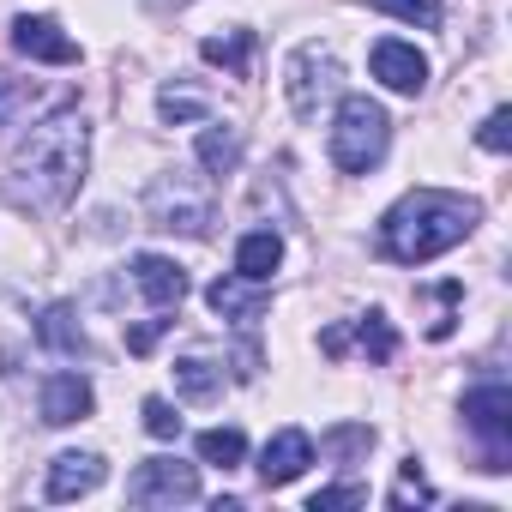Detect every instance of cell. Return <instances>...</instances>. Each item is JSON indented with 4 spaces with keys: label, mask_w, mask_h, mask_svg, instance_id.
<instances>
[{
    "label": "cell",
    "mask_w": 512,
    "mask_h": 512,
    "mask_svg": "<svg viewBox=\"0 0 512 512\" xmlns=\"http://www.w3.org/2000/svg\"><path fill=\"white\" fill-rule=\"evenodd\" d=\"M91 169V121L73 103H55L13 151V199L31 211H61L85 187Z\"/></svg>",
    "instance_id": "obj_1"
},
{
    "label": "cell",
    "mask_w": 512,
    "mask_h": 512,
    "mask_svg": "<svg viewBox=\"0 0 512 512\" xmlns=\"http://www.w3.org/2000/svg\"><path fill=\"white\" fill-rule=\"evenodd\" d=\"M482 223V205L446 187H416L380 217V253L392 266H428Z\"/></svg>",
    "instance_id": "obj_2"
},
{
    "label": "cell",
    "mask_w": 512,
    "mask_h": 512,
    "mask_svg": "<svg viewBox=\"0 0 512 512\" xmlns=\"http://www.w3.org/2000/svg\"><path fill=\"white\" fill-rule=\"evenodd\" d=\"M145 217H151V229H169V235H193V241H205L211 223H217L211 175H199V169H163V175L145 187Z\"/></svg>",
    "instance_id": "obj_3"
},
{
    "label": "cell",
    "mask_w": 512,
    "mask_h": 512,
    "mask_svg": "<svg viewBox=\"0 0 512 512\" xmlns=\"http://www.w3.org/2000/svg\"><path fill=\"white\" fill-rule=\"evenodd\" d=\"M392 145V115L374 97H338V121H332V163L344 175H368L386 163Z\"/></svg>",
    "instance_id": "obj_4"
},
{
    "label": "cell",
    "mask_w": 512,
    "mask_h": 512,
    "mask_svg": "<svg viewBox=\"0 0 512 512\" xmlns=\"http://www.w3.org/2000/svg\"><path fill=\"white\" fill-rule=\"evenodd\" d=\"M284 91H290L296 121H320V109L344 97V67H338V55H332V49H320V43L296 49V55H290V67H284Z\"/></svg>",
    "instance_id": "obj_5"
},
{
    "label": "cell",
    "mask_w": 512,
    "mask_h": 512,
    "mask_svg": "<svg viewBox=\"0 0 512 512\" xmlns=\"http://www.w3.org/2000/svg\"><path fill=\"white\" fill-rule=\"evenodd\" d=\"M464 422H470V434L482 440V470H512L506 458H512V386H476V392H464Z\"/></svg>",
    "instance_id": "obj_6"
},
{
    "label": "cell",
    "mask_w": 512,
    "mask_h": 512,
    "mask_svg": "<svg viewBox=\"0 0 512 512\" xmlns=\"http://www.w3.org/2000/svg\"><path fill=\"white\" fill-rule=\"evenodd\" d=\"M127 500H133V506H187V500H199V464L145 458V464L127 476Z\"/></svg>",
    "instance_id": "obj_7"
},
{
    "label": "cell",
    "mask_w": 512,
    "mask_h": 512,
    "mask_svg": "<svg viewBox=\"0 0 512 512\" xmlns=\"http://www.w3.org/2000/svg\"><path fill=\"white\" fill-rule=\"evenodd\" d=\"M350 344H356L368 362H392V356H398V332H392V320H386L380 308H368V314H356V320L320 332V350H326V356H344Z\"/></svg>",
    "instance_id": "obj_8"
},
{
    "label": "cell",
    "mask_w": 512,
    "mask_h": 512,
    "mask_svg": "<svg viewBox=\"0 0 512 512\" xmlns=\"http://www.w3.org/2000/svg\"><path fill=\"white\" fill-rule=\"evenodd\" d=\"M13 49L25 61H43V67H79V43L43 13H19L13 19Z\"/></svg>",
    "instance_id": "obj_9"
},
{
    "label": "cell",
    "mask_w": 512,
    "mask_h": 512,
    "mask_svg": "<svg viewBox=\"0 0 512 512\" xmlns=\"http://www.w3.org/2000/svg\"><path fill=\"white\" fill-rule=\"evenodd\" d=\"M368 67H374V79H380L386 91H398V97H416V91L428 85V61H422V49L404 43V37H380L374 55H368Z\"/></svg>",
    "instance_id": "obj_10"
},
{
    "label": "cell",
    "mask_w": 512,
    "mask_h": 512,
    "mask_svg": "<svg viewBox=\"0 0 512 512\" xmlns=\"http://www.w3.org/2000/svg\"><path fill=\"white\" fill-rule=\"evenodd\" d=\"M37 410H43L49 428H73V422H85L97 410V392H91L85 374H49L43 392H37Z\"/></svg>",
    "instance_id": "obj_11"
},
{
    "label": "cell",
    "mask_w": 512,
    "mask_h": 512,
    "mask_svg": "<svg viewBox=\"0 0 512 512\" xmlns=\"http://www.w3.org/2000/svg\"><path fill=\"white\" fill-rule=\"evenodd\" d=\"M308 464H314V434L308 428H278L266 440V452H260V482L266 488H290Z\"/></svg>",
    "instance_id": "obj_12"
},
{
    "label": "cell",
    "mask_w": 512,
    "mask_h": 512,
    "mask_svg": "<svg viewBox=\"0 0 512 512\" xmlns=\"http://www.w3.org/2000/svg\"><path fill=\"white\" fill-rule=\"evenodd\" d=\"M133 290L157 308V314H169V308H181L187 302V272L175 266V260H163V253H133Z\"/></svg>",
    "instance_id": "obj_13"
},
{
    "label": "cell",
    "mask_w": 512,
    "mask_h": 512,
    "mask_svg": "<svg viewBox=\"0 0 512 512\" xmlns=\"http://www.w3.org/2000/svg\"><path fill=\"white\" fill-rule=\"evenodd\" d=\"M205 302H211V314H223V320H235L241 332H253L266 320V308H272V296H266V284H247V278H217L211 290H205Z\"/></svg>",
    "instance_id": "obj_14"
},
{
    "label": "cell",
    "mask_w": 512,
    "mask_h": 512,
    "mask_svg": "<svg viewBox=\"0 0 512 512\" xmlns=\"http://www.w3.org/2000/svg\"><path fill=\"white\" fill-rule=\"evenodd\" d=\"M103 458L97 452H61L55 464H49V482H43V494L49 500H85V494H97L103 488Z\"/></svg>",
    "instance_id": "obj_15"
},
{
    "label": "cell",
    "mask_w": 512,
    "mask_h": 512,
    "mask_svg": "<svg viewBox=\"0 0 512 512\" xmlns=\"http://www.w3.org/2000/svg\"><path fill=\"white\" fill-rule=\"evenodd\" d=\"M284 266V235L278 229H247L235 247V278L247 284H272V272Z\"/></svg>",
    "instance_id": "obj_16"
},
{
    "label": "cell",
    "mask_w": 512,
    "mask_h": 512,
    "mask_svg": "<svg viewBox=\"0 0 512 512\" xmlns=\"http://www.w3.org/2000/svg\"><path fill=\"white\" fill-rule=\"evenodd\" d=\"M37 344L55 350V356H85V326H79V308L73 302H49L43 320H37Z\"/></svg>",
    "instance_id": "obj_17"
},
{
    "label": "cell",
    "mask_w": 512,
    "mask_h": 512,
    "mask_svg": "<svg viewBox=\"0 0 512 512\" xmlns=\"http://www.w3.org/2000/svg\"><path fill=\"white\" fill-rule=\"evenodd\" d=\"M175 392H181L187 404H211V398L223 392V362H217V356H205V350L175 356Z\"/></svg>",
    "instance_id": "obj_18"
},
{
    "label": "cell",
    "mask_w": 512,
    "mask_h": 512,
    "mask_svg": "<svg viewBox=\"0 0 512 512\" xmlns=\"http://www.w3.org/2000/svg\"><path fill=\"white\" fill-rule=\"evenodd\" d=\"M61 97H49V91H37L31 79H13V73H0V133H13L25 115H37V109H55Z\"/></svg>",
    "instance_id": "obj_19"
},
{
    "label": "cell",
    "mask_w": 512,
    "mask_h": 512,
    "mask_svg": "<svg viewBox=\"0 0 512 512\" xmlns=\"http://www.w3.org/2000/svg\"><path fill=\"white\" fill-rule=\"evenodd\" d=\"M235 163H241V133L205 121V127H199V169H205V175H235Z\"/></svg>",
    "instance_id": "obj_20"
},
{
    "label": "cell",
    "mask_w": 512,
    "mask_h": 512,
    "mask_svg": "<svg viewBox=\"0 0 512 512\" xmlns=\"http://www.w3.org/2000/svg\"><path fill=\"white\" fill-rule=\"evenodd\" d=\"M199 55H205L211 67H223V73H235V79H247V67H253V31H229V37H205V43H199Z\"/></svg>",
    "instance_id": "obj_21"
},
{
    "label": "cell",
    "mask_w": 512,
    "mask_h": 512,
    "mask_svg": "<svg viewBox=\"0 0 512 512\" xmlns=\"http://www.w3.org/2000/svg\"><path fill=\"white\" fill-rule=\"evenodd\" d=\"M241 458H247V434H241V428H205V434H199V464L235 470Z\"/></svg>",
    "instance_id": "obj_22"
},
{
    "label": "cell",
    "mask_w": 512,
    "mask_h": 512,
    "mask_svg": "<svg viewBox=\"0 0 512 512\" xmlns=\"http://www.w3.org/2000/svg\"><path fill=\"white\" fill-rule=\"evenodd\" d=\"M157 109H163V121H205V115H211V103H205L199 91H181V85H163Z\"/></svg>",
    "instance_id": "obj_23"
},
{
    "label": "cell",
    "mask_w": 512,
    "mask_h": 512,
    "mask_svg": "<svg viewBox=\"0 0 512 512\" xmlns=\"http://www.w3.org/2000/svg\"><path fill=\"white\" fill-rule=\"evenodd\" d=\"M428 500H434V488H428L422 464H416V458H404V464H398V488H392V506H428Z\"/></svg>",
    "instance_id": "obj_24"
},
{
    "label": "cell",
    "mask_w": 512,
    "mask_h": 512,
    "mask_svg": "<svg viewBox=\"0 0 512 512\" xmlns=\"http://www.w3.org/2000/svg\"><path fill=\"white\" fill-rule=\"evenodd\" d=\"M380 13H392V19H404V25H422V31H434L446 13H440V0H374Z\"/></svg>",
    "instance_id": "obj_25"
},
{
    "label": "cell",
    "mask_w": 512,
    "mask_h": 512,
    "mask_svg": "<svg viewBox=\"0 0 512 512\" xmlns=\"http://www.w3.org/2000/svg\"><path fill=\"white\" fill-rule=\"evenodd\" d=\"M139 416H145V434H151V440H175V434H181V416H175L169 398H145Z\"/></svg>",
    "instance_id": "obj_26"
},
{
    "label": "cell",
    "mask_w": 512,
    "mask_h": 512,
    "mask_svg": "<svg viewBox=\"0 0 512 512\" xmlns=\"http://www.w3.org/2000/svg\"><path fill=\"white\" fill-rule=\"evenodd\" d=\"M320 446H326V452H338V458H350V452H368V446H374V428H362V422H344V428H332Z\"/></svg>",
    "instance_id": "obj_27"
},
{
    "label": "cell",
    "mask_w": 512,
    "mask_h": 512,
    "mask_svg": "<svg viewBox=\"0 0 512 512\" xmlns=\"http://www.w3.org/2000/svg\"><path fill=\"white\" fill-rule=\"evenodd\" d=\"M476 145H482V151H494V157H500V151H512V115H506V109H494V115L476 127Z\"/></svg>",
    "instance_id": "obj_28"
},
{
    "label": "cell",
    "mask_w": 512,
    "mask_h": 512,
    "mask_svg": "<svg viewBox=\"0 0 512 512\" xmlns=\"http://www.w3.org/2000/svg\"><path fill=\"white\" fill-rule=\"evenodd\" d=\"M332 506H368V488L362 482H338V488H320L308 500V512H332Z\"/></svg>",
    "instance_id": "obj_29"
},
{
    "label": "cell",
    "mask_w": 512,
    "mask_h": 512,
    "mask_svg": "<svg viewBox=\"0 0 512 512\" xmlns=\"http://www.w3.org/2000/svg\"><path fill=\"white\" fill-rule=\"evenodd\" d=\"M169 326H175V320H163V314H157V320H145V326H133V332H127V350H133V356H151V350H157V338H163Z\"/></svg>",
    "instance_id": "obj_30"
}]
</instances>
